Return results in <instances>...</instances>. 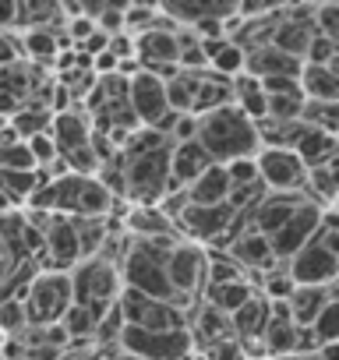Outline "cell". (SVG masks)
<instances>
[{
	"instance_id": "1",
	"label": "cell",
	"mask_w": 339,
	"mask_h": 360,
	"mask_svg": "<svg viewBox=\"0 0 339 360\" xmlns=\"http://www.w3.org/2000/svg\"><path fill=\"white\" fill-rule=\"evenodd\" d=\"M195 141L202 145L209 162H219V166L230 159H251L258 152V131L234 103L202 113L195 127Z\"/></svg>"
},
{
	"instance_id": "2",
	"label": "cell",
	"mask_w": 339,
	"mask_h": 360,
	"mask_svg": "<svg viewBox=\"0 0 339 360\" xmlns=\"http://www.w3.org/2000/svg\"><path fill=\"white\" fill-rule=\"evenodd\" d=\"M68 279H71V304H82V307H89L96 314H103L106 307H113L117 297H120V290H124L120 269L113 262H106V258H85V262H78L68 272Z\"/></svg>"
},
{
	"instance_id": "3",
	"label": "cell",
	"mask_w": 339,
	"mask_h": 360,
	"mask_svg": "<svg viewBox=\"0 0 339 360\" xmlns=\"http://www.w3.org/2000/svg\"><path fill=\"white\" fill-rule=\"evenodd\" d=\"M117 346L127 360H188L195 353L191 328H170V332H148L124 325L117 335Z\"/></svg>"
},
{
	"instance_id": "4",
	"label": "cell",
	"mask_w": 339,
	"mask_h": 360,
	"mask_svg": "<svg viewBox=\"0 0 339 360\" xmlns=\"http://www.w3.org/2000/svg\"><path fill=\"white\" fill-rule=\"evenodd\" d=\"M25 314H29V328H43V325H53L60 321V314L71 307V279L68 272H53V269H43L29 279L25 286Z\"/></svg>"
},
{
	"instance_id": "5",
	"label": "cell",
	"mask_w": 339,
	"mask_h": 360,
	"mask_svg": "<svg viewBox=\"0 0 339 360\" xmlns=\"http://www.w3.org/2000/svg\"><path fill=\"white\" fill-rule=\"evenodd\" d=\"M234 209L223 202V205H184L177 216H174V230L181 240H191V244H230L234 237Z\"/></svg>"
},
{
	"instance_id": "6",
	"label": "cell",
	"mask_w": 339,
	"mask_h": 360,
	"mask_svg": "<svg viewBox=\"0 0 339 360\" xmlns=\"http://www.w3.org/2000/svg\"><path fill=\"white\" fill-rule=\"evenodd\" d=\"M166 283L174 290L177 304L188 311V304L198 300L205 286V248L191 240H177L166 251Z\"/></svg>"
},
{
	"instance_id": "7",
	"label": "cell",
	"mask_w": 339,
	"mask_h": 360,
	"mask_svg": "<svg viewBox=\"0 0 339 360\" xmlns=\"http://www.w3.org/2000/svg\"><path fill=\"white\" fill-rule=\"evenodd\" d=\"M117 311L124 318V325L134 328H148V332H170V328H188V311L177 304H162V300H148L134 290H120L117 297Z\"/></svg>"
},
{
	"instance_id": "8",
	"label": "cell",
	"mask_w": 339,
	"mask_h": 360,
	"mask_svg": "<svg viewBox=\"0 0 339 360\" xmlns=\"http://www.w3.org/2000/svg\"><path fill=\"white\" fill-rule=\"evenodd\" d=\"M258 184L269 195H293L304 191V166L290 148H258L255 152Z\"/></svg>"
},
{
	"instance_id": "9",
	"label": "cell",
	"mask_w": 339,
	"mask_h": 360,
	"mask_svg": "<svg viewBox=\"0 0 339 360\" xmlns=\"http://www.w3.org/2000/svg\"><path fill=\"white\" fill-rule=\"evenodd\" d=\"M335 269H339V258L332 248H325L318 237L311 244H304L286 265L283 272L290 276L293 286H332L335 283Z\"/></svg>"
},
{
	"instance_id": "10",
	"label": "cell",
	"mask_w": 339,
	"mask_h": 360,
	"mask_svg": "<svg viewBox=\"0 0 339 360\" xmlns=\"http://www.w3.org/2000/svg\"><path fill=\"white\" fill-rule=\"evenodd\" d=\"M226 255L244 269V276L251 272H258V276H269L272 269H279V262L272 258V244H269V237H262L251 223H248V216H237V226H234V237H230V244H226Z\"/></svg>"
},
{
	"instance_id": "11",
	"label": "cell",
	"mask_w": 339,
	"mask_h": 360,
	"mask_svg": "<svg viewBox=\"0 0 339 360\" xmlns=\"http://www.w3.org/2000/svg\"><path fill=\"white\" fill-rule=\"evenodd\" d=\"M321 212H325V209H318L314 202H304V205L283 223V230H276V233L269 237V244H272V258H276L279 265H286L304 244L314 240L318 223H321Z\"/></svg>"
},
{
	"instance_id": "12",
	"label": "cell",
	"mask_w": 339,
	"mask_h": 360,
	"mask_svg": "<svg viewBox=\"0 0 339 360\" xmlns=\"http://www.w3.org/2000/svg\"><path fill=\"white\" fill-rule=\"evenodd\" d=\"M43 255L46 265L53 272H71L82 255H78V237H75V223L68 216H50V226L43 233Z\"/></svg>"
},
{
	"instance_id": "13",
	"label": "cell",
	"mask_w": 339,
	"mask_h": 360,
	"mask_svg": "<svg viewBox=\"0 0 339 360\" xmlns=\"http://www.w3.org/2000/svg\"><path fill=\"white\" fill-rule=\"evenodd\" d=\"M307 198H304V191H293V195H262L258 198V205L248 212V223L262 233V237H272L276 230H283V223L304 205Z\"/></svg>"
},
{
	"instance_id": "14",
	"label": "cell",
	"mask_w": 339,
	"mask_h": 360,
	"mask_svg": "<svg viewBox=\"0 0 339 360\" xmlns=\"http://www.w3.org/2000/svg\"><path fill=\"white\" fill-rule=\"evenodd\" d=\"M50 141L57 148V155H71L75 148H85L89 138H92V120L82 106H71L68 113H57L50 120Z\"/></svg>"
},
{
	"instance_id": "15",
	"label": "cell",
	"mask_w": 339,
	"mask_h": 360,
	"mask_svg": "<svg viewBox=\"0 0 339 360\" xmlns=\"http://www.w3.org/2000/svg\"><path fill=\"white\" fill-rule=\"evenodd\" d=\"M209 166V155L202 152L198 141H181V145H170V195L188 191L191 180Z\"/></svg>"
},
{
	"instance_id": "16",
	"label": "cell",
	"mask_w": 339,
	"mask_h": 360,
	"mask_svg": "<svg viewBox=\"0 0 339 360\" xmlns=\"http://www.w3.org/2000/svg\"><path fill=\"white\" fill-rule=\"evenodd\" d=\"M297 71H300V60L283 57L269 43H258V46L244 50V75H251L258 82H265V78H297Z\"/></svg>"
},
{
	"instance_id": "17",
	"label": "cell",
	"mask_w": 339,
	"mask_h": 360,
	"mask_svg": "<svg viewBox=\"0 0 339 360\" xmlns=\"http://www.w3.org/2000/svg\"><path fill=\"white\" fill-rule=\"evenodd\" d=\"M25 262H32L22 248V216H0V286H4Z\"/></svg>"
},
{
	"instance_id": "18",
	"label": "cell",
	"mask_w": 339,
	"mask_h": 360,
	"mask_svg": "<svg viewBox=\"0 0 339 360\" xmlns=\"http://www.w3.org/2000/svg\"><path fill=\"white\" fill-rule=\"evenodd\" d=\"M304 169L311 166H328L335 162V134H325V131H314V127H297V138H293V148H290Z\"/></svg>"
},
{
	"instance_id": "19",
	"label": "cell",
	"mask_w": 339,
	"mask_h": 360,
	"mask_svg": "<svg viewBox=\"0 0 339 360\" xmlns=\"http://www.w3.org/2000/svg\"><path fill=\"white\" fill-rule=\"evenodd\" d=\"M120 230L131 240H155V237H174L177 233L174 223L162 216L159 205H152V209H127L124 219H120Z\"/></svg>"
},
{
	"instance_id": "20",
	"label": "cell",
	"mask_w": 339,
	"mask_h": 360,
	"mask_svg": "<svg viewBox=\"0 0 339 360\" xmlns=\"http://www.w3.org/2000/svg\"><path fill=\"white\" fill-rule=\"evenodd\" d=\"M188 205H223L230 198V180H226V169L219 162H209L195 180L191 188L184 191Z\"/></svg>"
},
{
	"instance_id": "21",
	"label": "cell",
	"mask_w": 339,
	"mask_h": 360,
	"mask_svg": "<svg viewBox=\"0 0 339 360\" xmlns=\"http://www.w3.org/2000/svg\"><path fill=\"white\" fill-rule=\"evenodd\" d=\"M328 300H335V286H293V293H290V300H286L293 328H311L314 314H318Z\"/></svg>"
},
{
	"instance_id": "22",
	"label": "cell",
	"mask_w": 339,
	"mask_h": 360,
	"mask_svg": "<svg viewBox=\"0 0 339 360\" xmlns=\"http://www.w3.org/2000/svg\"><path fill=\"white\" fill-rule=\"evenodd\" d=\"M311 36H314V29L311 25H300V22H290V18H276L272 22V29H269V46L272 50H279L283 57H293V60H304V50H307V43H311Z\"/></svg>"
},
{
	"instance_id": "23",
	"label": "cell",
	"mask_w": 339,
	"mask_h": 360,
	"mask_svg": "<svg viewBox=\"0 0 339 360\" xmlns=\"http://www.w3.org/2000/svg\"><path fill=\"white\" fill-rule=\"evenodd\" d=\"M297 85H300V96L311 99V103H335V92H339L335 71L332 68H314V64H300Z\"/></svg>"
},
{
	"instance_id": "24",
	"label": "cell",
	"mask_w": 339,
	"mask_h": 360,
	"mask_svg": "<svg viewBox=\"0 0 339 360\" xmlns=\"http://www.w3.org/2000/svg\"><path fill=\"white\" fill-rule=\"evenodd\" d=\"M255 297V283H248V279H237V283H223V286H202V304H209L212 311H219V314H234V311H241L248 300Z\"/></svg>"
},
{
	"instance_id": "25",
	"label": "cell",
	"mask_w": 339,
	"mask_h": 360,
	"mask_svg": "<svg viewBox=\"0 0 339 360\" xmlns=\"http://www.w3.org/2000/svg\"><path fill=\"white\" fill-rule=\"evenodd\" d=\"M265 325H269V304H265L258 293H255L241 311H234V314H230V332H234V339H237V342L262 339Z\"/></svg>"
},
{
	"instance_id": "26",
	"label": "cell",
	"mask_w": 339,
	"mask_h": 360,
	"mask_svg": "<svg viewBox=\"0 0 339 360\" xmlns=\"http://www.w3.org/2000/svg\"><path fill=\"white\" fill-rule=\"evenodd\" d=\"M60 36H64V29H25L18 36L22 57H32L39 64H53L60 53Z\"/></svg>"
},
{
	"instance_id": "27",
	"label": "cell",
	"mask_w": 339,
	"mask_h": 360,
	"mask_svg": "<svg viewBox=\"0 0 339 360\" xmlns=\"http://www.w3.org/2000/svg\"><path fill=\"white\" fill-rule=\"evenodd\" d=\"M304 198L318 209H335V162L304 169Z\"/></svg>"
},
{
	"instance_id": "28",
	"label": "cell",
	"mask_w": 339,
	"mask_h": 360,
	"mask_svg": "<svg viewBox=\"0 0 339 360\" xmlns=\"http://www.w3.org/2000/svg\"><path fill=\"white\" fill-rule=\"evenodd\" d=\"M188 328H191V335H198L202 339V346H209V342H216V339H226V335H234L230 332V318L226 314H219V311H212L209 304H195V311H191V318H188Z\"/></svg>"
},
{
	"instance_id": "29",
	"label": "cell",
	"mask_w": 339,
	"mask_h": 360,
	"mask_svg": "<svg viewBox=\"0 0 339 360\" xmlns=\"http://www.w3.org/2000/svg\"><path fill=\"white\" fill-rule=\"evenodd\" d=\"M50 120H53V113H50L46 106L25 103V106L8 120V127L18 134V141H29V138H36V134H46V131H50Z\"/></svg>"
},
{
	"instance_id": "30",
	"label": "cell",
	"mask_w": 339,
	"mask_h": 360,
	"mask_svg": "<svg viewBox=\"0 0 339 360\" xmlns=\"http://www.w3.org/2000/svg\"><path fill=\"white\" fill-rule=\"evenodd\" d=\"M237 279H248L244 269L223 251H205V286H223V283H237Z\"/></svg>"
},
{
	"instance_id": "31",
	"label": "cell",
	"mask_w": 339,
	"mask_h": 360,
	"mask_svg": "<svg viewBox=\"0 0 339 360\" xmlns=\"http://www.w3.org/2000/svg\"><path fill=\"white\" fill-rule=\"evenodd\" d=\"M96 311H89V307H82V304H71L64 314H60V328L68 332V339L71 342H78V339H92V332H96Z\"/></svg>"
},
{
	"instance_id": "32",
	"label": "cell",
	"mask_w": 339,
	"mask_h": 360,
	"mask_svg": "<svg viewBox=\"0 0 339 360\" xmlns=\"http://www.w3.org/2000/svg\"><path fill=\"white\" fill-rule=\"evenodd\" d=\"M29 332V314L22 300H0V339H18Z\"/></svg>"
},
{
	"instance_id": "33",
	"label": "cell",
	"mask_w": 339,
	"mask_h": 360,
	"mask_svg": "<svg viewBox=\"0 0 339 360\" xmlns=\"http://www.w3.org/2000/svg\"><path fill=\"white\" fill-rule=\"evenodd\" d=\"M297 124L325 131V134H335V103H311V99H304Z\"/></svg>"
},
{
	"instance_id": "34",
	"label": "cell",
	"mask_w": 339,
	"mask_h": 360,
	"mask_svg": "<svg viewBox=\"0 0 339 360\" xmlns=\"http://www.w3.org/2000/svg\"><path fill=\"white\" fill-rule=\"evenodd\" d=\"M304 99L297 96H265V120L272 124H297Z\"/></svg>"
},
{
	"instance_id": "35",
	"label": "cell",
	"mask_w": 339,
	"mask_h": 360,
	"mask_svg": "<svg viewBox=\"0 0 339 360\" xmlns=\"http://www.w3.org/2000/svg\"><path fill=\"white\" fill-rule=\"evenodd\" d=\"M258 286H262V300H265V304H286L290 293H293V283H290V276L283 272V265L272 269Z\"/></svg>"
},
{
	"instance_id": "36",
	"label": "cell",
	"mask_w": 339,
	"mask_h": 360,
	"mask_svg": "<svg viewBox=\"0 0 339 360\" xmlns=\"http://www.w3.org/2000/svg\"><path fill=\"white\" fill-rule=\"evenodd\" d=\"M335 300H328L318 314H314V321H311V335H314V342L318 346H335Z\"/></svg>"
},
{
	"instance_id": "37",
	"label": "cell",
	"mask_w": 339,
	"mask_h": 360,
	"mask_svg": "<svg viewBox=\"0 0 339 360\" xmlns=\"http://www.w3.org/2000/svg\"><path fill=\"white\" fill-rule=\"evenodd\" d=\"M300 64H314V68H332V71H335V39L311 36V43H307Z\"/></svg>"
},
{
	"instance_id": "38",
	"label": "cell",
	"mask_w": 339,
	"mask_h": 360,
	"mask_svg": "<svg viewBox=\"0 0 339 360\" xmlns=\"http://www.w3.org/2000/svg\"><path fill=\"white\" fill-rule=\"evenodd\" d=\"M120 328H124V318H120V311H117V304H113V307H106V311L96 318V332H92V339H96L99 346L117 342Z\"/></svg>"
},
{
	"instance_id": "39",
	"label": "cell",
	"mask_w": 339,
	"mask_h": 360,
	"mask_svg": "<svg viewBox=\"0 0 339 360\" xmlns=\"http://www.w3.org/2000/svg\"><path fill=\"white\" fill-rule=\"evenodd\" d=\"M223 169H226L230 188H251V184H258L255 155H251V159H230V162H223Z\"/></svg>"
},
{
	"instance_id": "40",
	"label": "cell",
	"mask_w": 339,
	"mask_h": 360,
	"mask_svg": "<svg viewBox=\"0 0 339 360\" xmlns=\"http://www.w3.org/2000/svg\"><path fill=\"white\" fill-rule=\"evenodd\" d=\"M311 29H314V36L335 39V32H339V8H335V4H314Z\"/></svg>"
},
{
	"instance_id": "41",
	"label": "cell",
	"mask_w": 339,
	"mask_h": 360,
	"mask_svg": "<svg viewBox=\"0 0 339 360\" xmlns=\"http://www.w3.org/2000/svg\"><path fill=\"white\" fill-rule=\"evenodd\" d=\"M202 356H205V360H244L241 342H237L234 335H226V339H216V342L202 346Z\"/></svg>"
},
{
	"instance_id": "42",
	"label": "cell",
	"mask_w": 339,
	"mask_h": 360,
	"mask_svg": "<svg viewBox=\"0 0 339 360\" xmlns=\"http://www.w3.org/2000/svg\"><path fill=\"white\" fill-rule=\"evenodd\" d=\"M25 145H29V152H32V162H36V169H46V166L57 159V148H53L50 134H36V138H29Z\"/></svg>"
},
{
	"instance_id": "43",
	"label": "cell",
	"mask_w": 339,
	"mask_h": 360,
	"mask_svg": "<svg viewBox=\"0 0 339 360\" xmlns=\"http://www.w3.org/2000/svg\"><path fill=\"white\" fill-rule=\"evenodd\" d=\"M22 60V46L15 32H0V68H11Z\"/></svg>"
},
{
	"instance_id": "44",
	"label": "cell",
	"mask_w": 339,
	"mask_h": 360,
	"mask_svg": "<svg viewBox=\"0 0 339 360\" xmlns=\"http://www.w3.org/2000/svg\"><path fill=\"white\" fill-rule=\"evenodd\" d=\"M15 25H18V4L0 0V32H15Z\"/></svg>"
},
{
	"instance_id": "45",
	"label": "cell",
	"mask_w": 339,
	"mask_h": 360,
	"mask_svg": "<svg viewBox=\"0 0 339 360\" xmlns=\"http://www.w3.org/2000/svg\"><path fill=\"white\" fill-rule=\"evenodd\" d=\"M99 360H124V356H99Z\"/></svg>"
},
{
	"instance_id": "46",
	"label": "cell",
	"mask_w": 339,
	"mask_h": 360,
	"mask_svg": "<svg viewBox=\"0 0 339 360\" xmlns=\"http://www.w3.org/2000/svg\"><path fill=\"white\" fill-rule=\"evenodd\" d=\"M262 360H272V356H262Z\"/></svg>"
}]
</instances>
